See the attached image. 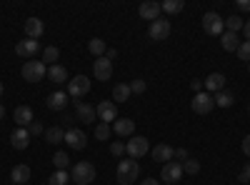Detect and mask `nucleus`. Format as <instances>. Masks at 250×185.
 <instances>
[{
  "label": "nucleus",
  "mask_w": 250,
  "mask_h": 185,
  "mask_svg": "<svg viewBox=\"0 0 250 185\" xmlns=\"http://www.w3.org/2000/svg\"><path fill=\"white\" fill-rule=\"evenodd\" d=\"M190 108H193V113H198V115H208L213 108H215V98L210 95V93H195V98L190 100Z\"/></svg>",
  "instance_id": "nucleus-5"
},
{
  "label": "nucleus",
  "mask_w": 250,
  "mask_h": 185,
  "mask_svg": "<svg viewBox=\"0 0 250 185\" xmlns=\"http://www.w3.org/2000/svg\"><path fill=\"white\" fill-rule=\"evenodd\" d=\"M138 175H140V165H138V160L128 158V160H120V163H118L115 178H118V183H120V185H130V183H135V180H138Z\"/></svg>",
  "instance_id": "nucleus-1"
},
{
  "label": "nucleus",
  "mask_w": 250,
  "mask_h": 185,
  "mask_svg": "<svg viewBox=\"0 0 250 185\" xmlns=\"http://www.w3.org/2000/svg\"><path fill=\"white\" fill-rule=\"evenodd\" d=\"M15 53L20 55V58H33V55H38L40 53V43L38 40H20V43L15 45Z\"/></svg>",
  "instance_id": "nucleus-17"
},
{
  "label": "nucleus",
  "mask_w": 250,
  "mask_h": 185,
  "mask_svg": "<svg viewBox=\"0 0 250 185\" xmlns=\"http://www.w3.org/2000/svg\"><path fill=\"white\" fill-rule=\"evenodd\" d=\"M68 180H70L68 170H55V173L48 178V185H68Z\"/></svg>",
  "instance_id": "nucleus-32"
},
{
  "label": "nucleus",
  "mask_w": 250,
  "mask_h": 185,
  "mask_svg": "<svg viewBox=\"0 0 250 185\" xmlns=\"http://www.w3.org/2000/svg\"><path fill=\"white\" fill-rule=\"evenodd\" d=\"M183 173H188V175H198V173H200V163H198L195 158H188V160L183 163Z\"/></svg>",
  "instance_id": "nucleus-34"
},
{
  "label": "nucleus",
  "mask_w": 250,
  "mask_h": 185,
  "mask_svg": "<svg viewBox=\"0 0 250 185\" xmlns=\"http://www.w3.org/2000/svg\"><path fill=\"white\" fill-rule=\"evenodd\" d=\"M160 8H163V13L175 15V13H180L185 8V3H183V0H165V3H160Z\"/></svg>",
  "instance_id": "nucleus-30"
},
{
  "label": "nucleus",
  "mask_w": 250,
  "mask_h": 185,
  "mask_svg": "<svg viewBox=\"0 0 250 185\" xmlns=\"http://www.w3.org/2000/svg\"><path fill=\"white\" fill-rule=\"evenodd\" d=\"M30 133H28V128H15L13 133H10V145L15 148V150H25L28 145H30Z\"/></svg>",
  "instance_id": "nucleus-13"
},
{
  "label": "nucleus",
  "mask_w": 250,
  "mask_h": 185,
  "mask_svg": "<svg viewBox=\"0 0 250 185\" xmlns=\"http://www.w3.org/2000/svg\"><path fill=\"white\" fill-rule=\"evenodd\" d=\"M238 180H240V183H250V163H245V168L240 170Z\"/></svg>",
  "instance_id": "nucleus-40"
},
{
  "label": "nucleus",
  "mask_w": 250,
  "mask_h": 185,
  "mask_svg": "<svg viewBox=\"0 0 250 185\" xmlns=\"http://www.w3.org/2000/svg\"><path fill=\"white\" fill-rule=\"evenodd\" d=\"M238 8L245 10V13H250V0H238Z\"/></svg>",
  "instance_id": "nucleus-45"
},
{
  "label": "nucleus",
  "mask_w": 250,
  "mask_h": 185,
  "mask_svg": "<svg viewBox=\"0 0 250 185\" xmlns=\"http://www.w3.org/2000/svg\"><path fill=\"white\" fill-rule=\"evenodd\" d=\"M105 58H108V60H110V63H113V60L118 58V50H115V48H110V50H105Z\"/></svg>",
  "instance_id": "nucleus-46"
},
{
  "label": "nucleus",
  "mask_w": 250,
  "mask_h": 185,
  "mask_svg": "<svg viewBox=\"0 0 250 185\" xmlns=\"http://www.w3.org/2000/svg\"><path fill=\"white\" fill-rule=\"evenodd\" d=\"M140 185H160V183H158V180H155V178H145V180H143V183H140Z\"/></svg>",
  "instance_id": "nucleus-48"
},
{
  "label": "nucleus",
  "mask_w": 250,
  "mask_h": 185,
  "mask_svg": "<svg viewBox=\"0 0 250 185\" xmlns=\"http://www.w3.org/2000/svg\"><path fill=\"white\" fill-rule=\"evenodd\" d=\"M88 50L95 55V58H103L105 55V40H100V38H93L90 43H88Z\"/></svg>",
  "instance_id": "nucleus-31"
},
{
  "label": "nucleus",
  "mask_w": 250,
  "mask_h": 185,
  "mask_svg": "<svg viewBox=\"0 0 250 185\" xmlns=\"http://www.w3.org/2000/svg\"><path fill=\"white\" fill-rule=\"evenodd\" d=\"M240 43H243V40H240L238 33H228V30H225V33L220 35V45H223V50H228V53H238Z\"/></svg>",
  "instance_id": "nucleus-22"
},
{
  "label": "nucleus",
  "mask_w": 250,
  "mask_h": 185,
  "mask_svg": "<svg viewBox=\"0 0 250 185\" xmlns=\"http://www.w3.org/2000/svg\"><path fill=\"white\" fill-rule=\"evenodd\" d=\"M175 158L185 163V160H188V158H190V155H188V150H185V148H178V150H175Z\"/></svg>",
  "instance_id": "nucleus-42"
},
{
  "label": "nucleus",
  "mask_w": 250,
  "mask_h": 185,
  "mask_svg": "<svg viewBox=\"0 0 250 185\" xmlns=\"http://www.w3.org/2000/svg\"><path fill=\"white\" fill-rule=\"evenodd\" d=\"M68 93H62V90H55V93H50L48 98H45V105L50 108V110H65V105H68Z\"/></svg>",
  "instance_id": "nucleus-18"
},
{
  "label": "nucleus",
  "mask_w": 250,
  "mask_h": 185,
  "mask_svg": "<svg viewBox=\"0 0 250 185\" xmlns=\"http://www.w3.org/2000/svg\"><path fill=\"white\" fill-rule=\"evenodd\" d=\"M213 98H215V105H218V108H230L233 103H235V95H233L230 90H220V93H215Z\"/></svg>",
  "instance_id": "nucleus-28"
},
{
  "label": "nucleus",
  "mask_w": 250,
  "mask_h": 185,
  "mask_svg": "<svg viewBox=\"0 0 250 185\" xmlns=\"http://www.w3.org/2000/svg\"><path fill=\"white\" fill-rule=\"evenodd\" d=\"M3 93H5V85H3V83H0V98H3Z\"/></svg>",
  "instance_id": "nucleus-49"
},
{
  "label": "nucleus",
  "mask_w": 250,
  "mask_h": 185,
  "mask_svg": "<svg viewBox=\"0 0 250 185\" xmlns=\"http://www.w3.org/2000/svg\"><path fill=\"white\" fill-rule=\"evenodd\" d=\"M90 90V80L85 75H75L68 80V95L70 98H83V95H88Z\"/></svg>",
  "instance_id": "nucleus-9"
},
{
  "label": "nucleus",
  "mask_w": 250,
  "mask_h": 185,
  "mask_svg": "<svg viewBox=\"0 0 250 185\" xmlns=\"http://www.w3.org/2000/svg\"><path fill=\"white\" fill-rule=\"evenodd\" d=\"M160 178L168 183V185H175L180 178H183V163L178 160H170V163H165L163 170H160Z\"/></svg>",
  "instance_id": "nucleus-10"
},
{
  "label": "nucleus",
  "mask_w": 250,
  "mask_h": 185,
  "mask_svg": "<svg viewBox=\"0 0 250 185\" xmlns=\"http://www.w3.org/2000/svg\"><path fill=\"white\" fill-rule=\"evenodd\" d=\"M93 75H95V80H103V83L113 78V63H110L105 55L98 58L95 63H93Z\"/></svg>",
  "instance_id": "nucleus-11"
},
{
  "label": "nucleus",
  "mask_w": 250,
  "mask_h": 185,
  "mask_svg": "<svg viewBox=\"0 0 250 185\" xmlns=\"http://www.w3.org/2000/svg\"><path fill=\"white\" fill-rule=\"evenodd\" d=\"M48 80H53V83H58V85H60V83H65V80H68V70L55 63V65L48 68Z\"/></svg>",
  "instance_id": "nucleus-26"
},
{
  "label": "nucleus",
  "mask_w": 250,
  "mask_h": 185,
  "mask_svg": "<svg viewBox=\"0 0 250 185\" xmlns=\"http://www.w3.org/2000/svg\"><path fill=\"white\" fill-rule=\"evenodd\" d=\"M58 55H60V50H58L55 45H48V48L43 50V60H45V63H50V65H55Z\"/></svg>",
  "instance_id": "nucleus-35"
},
{
  "label": "nucleus",
  "mask_w": 250,
  "mask_h": 185,
  "mask_svg": "<svg viewBox=\"0 0 250 185\" xmlns=\"http://www.w3.org/2000/svg\"><path fill=\"white\" fill-rule=\"evenodd\" d=\"M110 133H113V130H110L108 123H100V125L95 128V138H98V140H108V138H110Z\"/></svg>",
  "instance_id": "nucleus-36"
},
{
  "label": "nucleus",
  "mask_w": 250,
  "mask_h": 185,
  "mask_svg": "<svg viewBox=\"0 0 250 185\" xmlns=\"http://www.w3.org/2000/svg\"><path fill=\"white\" fill-rule=\"evenodd\" d=\"M248 73H250V63H248Z\"/></svg>",
  "instance_id": "nucleus-51"
},
{
  "label": "nucleus",
  "mask_w": 250,
  "mask_h": 185,
  "mask_svg": "<svg viewBox=\"0 0 250 185\" xmlns=\"http://www.w3.org/2000/svg\"><path fill=\"white\" fill-rule=\"evenodd\" d=\"M243 33H245V40H250V20H245V25H243Z\"/></svg>",
  "instance_id": "nucleus-47"
},
{
  "label": "nucleus",
  "mask_w": 250,
  "mask_h": 185,
  "mask_svg": "<svg viewBox=\"0 0 250 185\" xmlns=\"http://www.w3.org/2000/svg\"><path fill=\"white\" fill-rule=\"evenodd\" d=\"M203 85H205V93L215 95V93L225 90V75H223V73H210V75L203 80Z\"/></svg>",
  "instance_id": "nucleus-14"
},
{
  "label": "nucleus",
  "mask_w": 250,
  "mask_h": 185,
  "mask_svg": "<svg viewBox=\"0 0 250 185\" xmlns=\"http://www.w3.org/2000/svg\"><path fill=\"white\" fill-rule=\"evenodd\" d=\"M75 118H78V120H83V123L88 125V123L98 120V113H95V108H93V105H88V103L75 100Z\"/></svg>",
  "instance_id": "nucleus-15"
},
{
  "label": "nucleus",
  "mask_w": 250,
  "mask_h": 185,
  "mask_svg": "<svg viewBox=\"0 0 250 185\" xmlns=\"http://www.w3.org/2000/svg\"><path fill=\"white\" fill-rule=\"evenodd\" d=\"M13 120L18 123V128H30V123H33V108L18 105L15 113H13Z\"/></svg>",
  "instance_id": "nucleus-20"
},
{
  "label": "nucleus",
  "mask_w": 250,
  "mask_h": 185,
  "mask_svg": "<svg viewBox=\"0 0 250 185\" xmlns=\"http://www.w3.org/2000/svg\"><path fill=\"white\" fill-rule=\"evenodd\" d=\"M10 180H13L15 185H25V183L30 180V168L25 165V163H20V165H15V168L10 170Z\"/></svg>",
  "instance_id": "nucleus-24"
},
{
  "label": "nucleus",
  "mask_w": 250,
  "mask_h": 185,
  "mask_svg": "<svg viewBox=\"0 0 250 185\" xmlns=\"http://www.w3.org/2000/svg\"><path fill=\"white\" fill-rule=\"evenodd\" d=\"M150 155H153V160H158V163H170L173 158H175V148H170L168 143H160V145H155L153 150H150Z\"/></svg>",
  "instance_id": "nucleus-16"
},
{
  "label": "nucleus",
  "mask_w": 250,
  "mask_h": 185,
  "mask_svg": "<svg viewBox=\"0 0 250 185\" xmlns=\"http://www.w3.org/2000/svg\"><path fill=\"white\" fill-rule=\"evenodd\" d=\"M110 155H115V158H120V155H125V143H120V140H115V143H110Z\"/></svg>",
  "instance_id": "nucleus-39"
},
{
  "label": "nucleus",
  "mask_w": 250,
  "mask_h": 185,
  "mask_svg": "<svg viewBox=\"0 0 250 185\" xmlns=\"http://www.w3.org/2000/svg\"><path fill=\"white\" fill-rule=\"evenodd\" d=\"M3 115H5V108H3V105H0V120H3Z\"/></svg>",
  "instance_id": "nucleus-50"
},
{
  "label": "nucleus",
  "mask_w": 250,
  "mask_h": 185,
  "mask_svg": "<svg viewBox=\"0 0 250 185\" xmlns=\"http://www.w3.org/2000/svg\"><path fill=\"white\" fill-rule=\"evenodd\" d=\"M45 140L50 143V145H58V143L65 140V130H62L60 125H53V128L45 130Z\"/></svg>",
  "instance_id": "nucleus-27"
},
{
  "label": "nucleus",
  "mask_w": 250,
  "mask_h": 185,
  "mask_svg": "<svg viewBox=\"0 0 250 185\" xmlns=\"http://www.w3.org/2000/svg\"><path fill=\"white\" fill-rule=\"evenodd\" d=\"M70 180H75L78 185H90L95 180V165L88 160H80L73 165V173H70Z\"/></svg>",
  "instance_id": "nucleus-2"
},
{
  "label": "nucleus",
  "mask_w": 250,
  "mask_h": 185,
  "mask_svg": "<svg viewBox=\"0 0 250 185\" xmlns=\"http://www.w3.org/2000/svg\"><path fill=\"white\" fill-rule=\"evenodd\" d=\"M53 163H55V168H58V170H68V165H70V158H68V153L58 150V153L53 155Z\"/></svg>",
  "instance_id": "nucleus-33"
},
{
  "label": "nucleus",
  "mask_w": 250,
  "mask_h": 185,
  "mask_svg": "<svg viewBox=\"0 0 250 185\" xmlns=\"http://www.w3.org/2000/svg\"><path fill=\"white\" fill-rule=\"evenodd\" d=\"M190 88H193L195 93H203V88H205V85H203V80H193V83H190Z\"/></svg>",
  "instance_id": "nucleus-43"
},
{
  "label": "nucleus",
  "mask_w": 250,
  "mask_h": 185,
  "mask_svg": "<svg viewBox=\"0 0 250 185\" xmlns=\"http://www.w3.org/2000/svg\"><path fill=\"white\" fill-rule=\"evenodd\" d=\"M28 133H30V135H40V133H43V125H40L38 120H33V123H30V128H28Z\"/></svg>",
  "instance_id": "nucleus-41"
},
{
  "label": "nucleus",
  "mask_w": 250,
  "mask_h": 185,
  "mask_svg": "<svg viewBox=\"0 0 250 185\" xmlns=\"http://www.w3.org/2000/svg\"><path fill=\"white\" fill-rule=\"evenodd\" d=\"M43 33H45V25H43V20H40V18H28L25 20V35L30 40H38Z\"/></svg>",
  "instance_id": "nucleus-21"
},
{
  "label": "nucleus",
  "mask_w": 250,
  "mask_h": 185,
  "mask_svg": "<svg viewBox=\"0 0 250 185\" xmlns=\"http://www.w3.org/2000/svg\"><path fill=\"white\" fill-rule=\"evenodd\" d=\"M238 58H240V60H248V63H250V40H243V43H240Z\"/></svg>",
  "instance_id": "nucleus-37"
},
{
  "label": "nucleus",
  "mask_w": 250,
  "mask_h": 185,
  "mask_svg": "<svg viewBox=\"0 0 250 185\" xmlns=\"http://www.w3.org/2000/svg\"><path fill=\"white\" fill-rule=\"evenodd\" d=\"M113 130H115L120 138L133 135V133H135V120H130V118H120V120L113 123Z\"/></svg>",
  "instance_id": "nucleus-23"
},
{
  "label": "nucleus",
  "mask_w": 250,
  "mask_h": 185,
  "mask_svg": "<svg viewBox=\"0 0 250 185\" xmlns=\"http://www.w3.org/2000/svg\"><path fill=\"white\" fill-rule=\"evenodd\" d=\"M148 150H150V143H148V138H143V135H133L128 143H125V153H128V158H133V160L143 158Z\"/></svg>",
  "instance_id": "nucleus-4"
},
{
  "label": "nucleus",
  "mask_w": 250,
  "mask_h": 185,
  "mask_svg": "<svg viewBox=\"0 0 250 185\" xmlns=\"http://www.w3.org/2000/svg\"><path fill=\"white\" fill-rule=\"evenodd\" d=\"M65 145H68L70 150H85V145H88L85 130H80V128H68V130H65Z\"/></svg>",
  "instance_id": "nucleus-8"
},
{
  "label": "nucleus",
  "mask_w": 250,
  "mask_h": 185,
  "mask_svg": "<svg viewBox=\"0 0 250 185\" xmlns=\"http://www.w3.org/2000/svg\"><path fill=\"white\" fill-rule=\"evenodd\" d=\"M245 25V20L240 15H230V18H225V30L228 33H240Z\"/></svg>",
  "instance_id": "nucleus-29"
},
{
  "label": "nucleus",
  "mask_w": 250,
  "mask_h": 185,
  "mask_svg": "<svg viewBox=\"0 0 250 185\" xmlns=\"http://www.w3.org/2000/svg\"><path fill=\"white\" fill-rule=\"evenodd\" d=\"M203 30L208 35H223L225 33V20L218 13H205L203 15Z\"/></svg>",
  "instance_id": "nucleus-6"
},
{
  "label": "nucleus",
  "mask_w": 250,
  "mask_h": 185,
  "mask_svg": "<svg viewBox=\"0 0 250 185\" xmlns=\"http://www.w3.org/2000/svg\"><path fill=\"white\" fill-rule=\"evenodd\" d=\"M148 35H150V40H165L170 35V20H163V18L153 20L148 28Z\"/></svg>",
  "instance_id": "nucleus-12"
},
{
  "label": "nucleus",
  "mask_w": 250,
  "mask_h": 185,
  "mask_svg": "<svg viewBox=\"0 0 250 185\" xmlns=\"http://www.w3.org/2000/svg\"><path fill=\"white\" fill-rule=\"evenodd\" d=\"M23 78L28 80V83H40L45 75H48V70H45V63L43 60H28V63L23 65Z\"/></svg>",
  "instance_id": "nucleus-3"
},
{
  "label": "nucleus",
  "mask_w": 250,
  "mask_h": 185,
  "mask_svg": "<svg viewBox=\"0 0 250 185\" xmlns=\"http://www.w3.org/2000/svg\"><path fill=\"white\" fill-rule=\"evenodd\" d=\"M243 153L250 158V135H245V140H243Z\"/></svg>",
  "instance_id": "nucleus-44"
},
{
  "label": "nucleus",
  "mask_w": 250,
  "mask_h": 185,
  "mask_svg": "<svg viewBox=\"0 0 250 185\" xmlns=\"http://www.w3.org/2000/svg\"><path fill=\"white\" fill-rule=\"evenodd\" d=\"M138 13H140V18L143 20H158L160 18V13H163V8H160V3H153V0H148V3H143L140 8H138Z\"/></svg>",
  "instance_id": "nucleus-19"
},
{
  "label": "nucleus",
  "mask_w": 250,
  "mask_h": 185,
  "mask_svg": "<svg viewBox=\"0 0 250 185\" xmlns=\"http://www.w3.org/2000/svg\"><path fill=\"white\" fill-rule=\"evenodd\" d=\"M145 88H148V85H145V80H143V78H135L133 83H130V90H133L135 95H143V93H145Z\"/></svg>",
  "instance_id": "nucleus-38"
},
{
  "label": "nucleus",
  "mask_w": 250,
  "mask_h": 185,
  "mask_svg": "<svg viewBox=\"0 0 250 185\" xmlns=\"http://www.w3.org/2000/svg\"><path fill=\"white\" fill-rule=\"evenodd\" d=\"M248 113H250V105H248Z\"/></svg>",
  "instance_id": "nucleus-52"
},
{
  "label": "nucleus",
  "mask_w": 250,
  "mask_h": 185,
  "mask_svg": "<svg viewBox=\"0 0 250 185\" xmlns=\"http://www.w3.org/2000/svg\"><path fill=\"white\" fill-rule=\"evenodd\" d=\"M95 113H98V120H100V123H108V125L118 120V105H115L113 100H100L98 108H95Z\"/></svg>",
  "instance_id": "nucleus-7"
},
{
  "label": "nucleus",
  "mask_w": 250,
  "mask_h": 185,
  "mask_svg": "<svg viewBox=\"0 0 250 185\" xmlns=\"http://www.w3.org/2000/svg\"><path fill=\"white\" fill-rule=\"evenodd\" d=\"M130 95H133L130 83H118V85L113 88V103H125Z\"/></svg>",
  "instance_id": "nucleus-25"
}]
</instances>
